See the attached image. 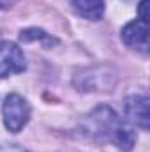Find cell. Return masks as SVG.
Segmentation results:
<instances>
[{
	"instance_id": "6da1fadb",
	"label": "cell",
	"mask_w": 150,
	"mask_h": 152,
	"mask_svg": "<svg viewBox=\"0 0 150 152\" xmlns=\"http://www.w3.org/2000/svg\"><path fill=\"white\" fill-rule=\"evenodd\" d=\"M81 127L87 136L95 138V140L111 142L120 151H133V147L136 143V134H134L133 127L127 122H124L113 112V108L106 106V104L94 108L83 118Z\"/></svg>"
},
{
	"instance_id": "7a4b0ae2",
	"label": "cell",
	"mask_w": 150,
	"mask_h": 152,
	"mask_svg": "<svg viewBox=\"0 0 150 152\" xmlns=\"http://www.w3.org/2000/svg\"><path fill=\"white\" fill-rule=\"evenodd\" d=\"M2 115L5 127L11 133H20L30 118V104L20 94H9L4 101Z\"/></svg>"
},
{
	"instance_id": "3957f363",
	"label": "cell",
	"mask_w": 150,
	"mask_h": 152,
	"mask_svg": "<svg viewBox=\"0 0 150 152\" xmlns=\"http://www.w3.org/2000/svg\"><path fill=\"white\" fill-rule=\"evenodd\" d=\"M25 69L23 51L14 42H0V78H9Z\"/></svg>"
},
{
	"instance_id": "277c9868",
	"label": "cell",
	"mask_w": 150,
	"mask_h": 152,
	"mask_svg": "<svg viewBox=\"0 0 150 152\" xmlns=\"http://www.w3.org/2000/svg\"><path fill=\"white\" fill-rule=\"evenodd\" d=\"M124 112L129 120V124L138 126L141 129H149V96L147 94H136L129 96L124 104Z\"/></svg>"
},
{
	"instance_id": "5b68a950",
	"label": "cell",
	"mask_w": 150,
	"mask_h": 152,
	"mask_svg": "<svg viewBox=\"0 0 150 152\" xmlns=\"http://www.w3.org/2000/svg\"><path fill=\"white\" fill-rule=\"evenodd\" d=\"M122 41L141 53L149 51V21L134 20L122 28Z\"/></svg>"
},
{
	"instance_id": "8992f818",
	"label": "cell",
	"mask_w": 150,
	"mask_h": 152,
	"mask_svg": "<svg viewBox=\"0 0 150 152\" xmlns=\"http://www.w3.org/2000/svg\"><path fill=\"white\" fill-rule=\"evenodd\" d=\"M76 12L85 20L97 21L104 14V0H71Z\"/></svg>"
},
{
	"instance_id": "52a82bcc",
	"label": "cell",
	"mask_w": 150,
	"mask_h": 152,
	"mask_svg": "<svg viewBox=\"0 0 150 152\" xmlns=\"http://www.w3.org/2000/svg\"><path fill=\"white\" fill-rule=\"evenodd\" d=\"M20 39L25 41V42H30V41H46V42H50V44H51V42H57L51 36H48L46 32L37 30V28H28V30L21 32V34H20Z\"/></svg>"
},
{
	"instance_id": "ba28073f",
	"label": "cell",
	"mask_w": 150,
	"mask_h": 152,
	"mask_svg": "<svg viewBox=\"0 0 150 152\" xmlns=\"http://www.w3.org/2000/svg\"><path fill=\"white\" fill-rule=\"evenodd\" d=\"M147 4H149V0H141V2H140V20H143V21H149Z\"/></svg>"
},
{
	"instance_id": "9c48e42d",
	"label": "cell",
	"mask_w": 150,
	"mask_h": 152,
	"mask_svg": "<svg viewBox=\"0 0 150 152\" xmlns=\"http://www.w3.org/2000/svg\"><path fill=\"white\" fill-rule=\"evenodd\" d=\"M0 152H28L23 147H18V145H7V147H2Z\"/></svg>"
},
{
	"instance_id": "30bf717a",
	"label": "cell",
	"mask_w": 150,
	"mask_h": 152,
	"mask_svg": "<svg viewBox=\"0 0 150 152\" xmlns=\"http://www.w3.org/2000/svg\"><path fill=\"white\" fill-rule=\"evenodd\" d=\"M7 2H9V0H0V7H4V5H5Z\"/></svg>"
}]
</instances>
